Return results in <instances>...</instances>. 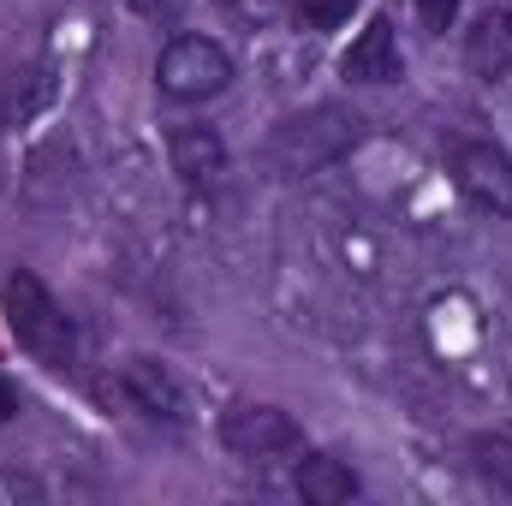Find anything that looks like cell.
I'll return each instance as SVG.
<instances>
[{"label":"cell","mask_w":512,"mask_h":506,"mask_svg":"<svg viewBox=\"0 0 512 506\" xmlns=\"http://www.w3.org/2000/svg\"><path fill=\"white\" fill-rule=\"evenodd\" d=\"M358 6H364V0H298L292 12H298V24H310V30H340Z\"/></svg>","instance_id":"7c38bea8"},{"label":"cell","mask_w":512,"mask_h":506,"mask_svg":"<svg viewBox=\"0 0 512 506\" xmlns=\"http://www.w3.org/2000/svg\"><path fill=\"white\" fill-rule=\"evenodd\" d=\"M292 483H298V495L310 506H340L358 495V471L346 459H334V453H304Z\"/></svg>","instance_id":"30bf717a"},{"label":"cell","mask_w":512,"mask_h":506,"mask_svg":"<svg viewBox=\"0 0 512 506\" xmlns=\"http://www.w3.org/2000/svg\"><path fill=\"white\" fill-rule=\"evenodd\" d=\"M0 298H6V328H12V340L30 358H42L48 370H72L78 364V322L60 310V298L30 268L6 274V292Z\"/></svg>","instance_id":"7a4b0ae2"},{"label":"cell","mask_w":512,"mask_h":506,"mask_svg":"<svg viewBox=\"0 0 512 506\" xmlns=\"http://www.w3.org/2000/svg\"><path fill=\"white\" fill-rule=\"evenodd\" d=\"M358 143H364V114L358 108L316 102V108L286 114L274 126V137H268V167L286 173V179H310V173H328L334 161H346Z\"/></svg>","instance_id":"6da1fadb"},{"label":"cell","mask_w":512,"mask_h":506,"mask_svg":"<svg viewBox=\"0 0 512 506\" xmlns=\"http://www.w3.org/2000/svg\"><path fill=\"white\" fill-rule=\"evenodd\" d=\"M459 6H465V0H417V18H423L429 36H441V30L459 18Z\"/></svg>","instance_id":"5bb4252c"},{"label":"cell","mask_w":512,"mask_h":506,"mask_svg":"<svg viewBox=\"0 0 512 506\" xmlns=\"http://www.w3.org/2000/svg\"><path fill=\"white\" fill-rule=\"evenodd\" d=\"M465 66L477 78H507L512 72V12L489 6L471 30H465Z\"/></svg>","instance_id":"9c48e42d"},{"label":"cell","mask_w":512,"mask_h":506,"mask_svg":"<svg viewBox=\"0 0 512 506\" xmlns=\"http://www.w3.org/2000/svg\"><path fill=\"white\" fill-rule=\"evenodd\" d=\"M221 12H227L233 24H245V30H268V24L286 12V0H221Z\"/></svg>","instance_id":"4fadbf2b"},{"label":"cell","mask_w":512,"mask_h":506,"mask_svg":"<svg viewBox=\"0 0 512 506\" xmlns=\"http://www.w3.org/2000/svg\"><path fill=\"white\" fill-rule=\"evenodd\" d=\"M447 161H453V179H459V191H465L477 209H489V215L512 221V155L501 149V143L459 137V143L447 149Z\"/></svg>","instance_id":"5b68a950"},{"label":"cell","mask_w":512,"mask_h":506,"mask_svg":"<svg viewBox=\"0 0 512 506\" xmlns=\"http://www.w3.org/2000/svg\"><path fill=\"white\" fill-rule=\"evenodd\" d=\"M131 12L149 18V24H173V18L185 12V0H131Z\"/></svg>","instance_id":"9a60e30c"},{"label":"cell","mask_w":512,"mask_h":506,"mask_svg":"<svg viewBox=\"0 0 512 506\" xmlns=\"http://www.w3.org/2000/svg\"><path fill=\"white\" fill-rule=\"evenodd\" d=\"M18 405H24V399H18L12 376H0V423H12V417H18Z\"/></svg>","instance_id":"2e32d148"},{"label":"cell","mask_w":512,"mask_h":506,"mask_svg":"<svg viewBox=\"0 0 512 506\" xmlns=\"http://www.w3.org/2000/svg\"><path fill=\"white\" fill-rule=\"evenodd\" d=\"M471 471L495 495H512V441L507 435H471Z\"/></svg>","instance_id":"8fae6325"},{"label":"cell","mask_w":512,"mask_h":506,"mask_svg":"<svg viewBox=\"0 0 512 506\" xmlns=\"http://www.w3.org/2000/svg\"><path fill=\"white\" fill-rule=\"evenodd\" d=\"M221 447L233 459H280V453H298L304 447V429L292 411L280 405H227L221 411Z\"/></svg>","instance_id":"277c9868"},{"label":"cell","mask_w":512,"mask_h":506,"mask_svg":"<svg viewBox=\"0 0 512 506\" xmlns=\"http://www.w3.org/2000/svg\"><path fill=\"white\" fill-rule=\"evenodd\" d=\"M155 84H161L167 102H185V108L209 102L233 84V54L215 36H173L155 60Z\"/></svg>","instance_id":"3957f363"},{"label":"cell","mask_w":512,"mask_h":506,"mask_svg":"<svg viewBox=\"0 0 512 506\" xmlns=\"http://www.w3.org/2000/svg\"><path fill=\"white\" fill-rule=\"evenodd\" d=\"M340 72L352 84H399L405 78V60H399V42H393V24L387 18H370L358 30V42L340 54Z\"/></svg>","instance_id":"52a82bcc"},{"label":"cell","mask_w":512,"mask_h":506,"mask_svg":"<svg viewBox=\"0 0 512 506\" xmlns=\"http://www.w3.org/2000/svg\"><path fill=\"white\" fill-rule=\"evenodd\" d=\"M167 155H173V173L185 185H215L227 173V143L215 126H173L167 131Z\"/></svg>","instance_id":"ba28073f"},{"label":"cell","mask_w":512,"mask_h":506,"mask_svg":"<svg viewBox=\"0 0 512 506\" xmlns=\"http://www.w3.org/2000/svg\"><path fill=\"white\" fill-rule=\"evenodd\" d=\"M120 393H126V405H137L149 423L185 429V417H191V405H185V387L167 376L155 358H126V364H120Z\"/></svg>","instance_id":"8992f818"}]
</instances>
